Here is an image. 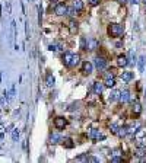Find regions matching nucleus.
Listing matches in <instances>:
<instances>
[{
	"instance_id": "nucleus-34",
	"label": "nucleus",
	"mask_w": 146,
	"mask_h": 163,
	"mask_svg": "<svg viewBox=\"0 0 146 163\" xmlns=\"http://www.w3.org/2000/svg\"><path fill=\"white\" fill-rule=\"evenodd\" d=\"M0 137L3 139V125H0Z\"/></svg>"
},
{
	"instance_id": "nucleus-4",
	"label": "nucleus",
	"mask_w": 146,
	"mask_h": 163,
	"mask_svg": "<svg viewBox=\"0 0 146 163\" xmlns=\"http://www.w3.org/2000/svg\"><path fill=\"white\" fill-rule=\"evenodd\" d=\"M137 144H139V147H146V133L145 131H139V134H137Z\"/></svg>"
},
{
	"instance_id": "nucleus-23",
	"label": "nucleus",
	"mask_w": 146,
	"mask_h": 163,
	"mask_svg": "<svg viewBox=\"0 0 146 163\" xmlns=\"http://www.w3.org/2000/svg\"><path fill=\"white\" fill-rule=\"evenodd\" d=\"M117 134L120 135V137H124V135H127V127H118V130H117Z\"/></svg>"
},
{
	"instance_id": "nucleus-33",
	"label": "nucleus",
	"mask_w": 146,
	"mask_h": 163,
	"mask_svg": "<svg viewBox=\"0 0 146 163\" xmlns=\"http://www.w3.org/2000/svg\"><path fill=\"white\" fill-rule=\"evenodd\" d=\"M6 7H7V13H10V3L6 2Z\"/></svg>"
},
{
	"instance_id": "nucleus-27",
	"label": "nucleus",
	"mask_w": 146,
	"mask_h": 163,
	"mask_svg": "<svg viewBox=\"0 0 146 163\" xmlns=\"http://www.w3.org/2000/svg\"><path fill=\"white\" fill-rule=\"evenodd\" d=\"M48 50L50 51H57V50H62V45H60V44H58V45L51 44V45H48Z\"/></svg>"
},
{
	"instance_id": "nucleus-2",
	"label": "nucleus",
	"mask_w": 146,
	"mask_h": 163,
	"mask_svg": "<svg viewBox=\"0 0 146 163\" xmlns=\"http://www.w3.org/2000/svg\"><path fill=\"white\" fill-rule=\"evenodd\" d=\"M88 135H89V139H92V140H104L105 139V135L102 134L99 130H89V133H88Z\"/></svg>"
},
{
	"instance_id": "nucleus-6",
	"label": "nucleus",
	"mask_w": 146,
	"mask_h": 163,
	"mask_svg": "<svg viewBox=\"0 0 146 163\" xmlns=\"http://www.w3.org/2000/svg\"><path fill=\"white\" fill-rule=\"evenodd\" d=\"M54 125H56L57 130H63L64 127H66V120H64L63 117H57V118L54 120Z\"/></svg>"
},
{
	"instance_id": "nucleus-12",
	"label": "nucleus",
	"mask_w": 146,
	"mask_h": 163,
	"mask_svg": "<svg viewBox=\"0 0 146 163\" xmlns=\"http://www.w3.org/2000/svg\"><path fill=\"white\" fill-rule=\"evenodd\" d=\"M72 57H73V54H72V53H64V54H63V63H64V66L70 67V63H72Z\"/></svg>"
},
{
	"instance_id": "nucleus-9",
	"label": "nucleus",
	"mask_w": 146,
	"mask_h": 163,
	"mask_svg": "<svg viewBox=\"0 0 146 163\" xmlns=\"http://www.w3.org/2000/svg\"><path fill=\"white\" fill-rule=\"evenodd\" d=\"M98 45H99V42H98L95 38H89L86 42V50H95V48H98Z\"/></svg>"
},
{
	"instance_id": "nucleus-16",
	"label": "nucleus",
	"mask_w": 146,
	"mask_h": 163,
	"mask_svg": "<svg viewBox=\"0 0 146 163\" xmlns=\"http://www.w3.org/2000/svg\"><path fill=\"white\" fill-rule=\"evenodd\" d=\"M58 141H62V135L57 134V133L51 134V137H50V143H51V144H57Z\"/></svg>"
},
{
	"instance_id": "nucleus-21",
	"label": "nucleus",
	"mask_w": 146,
	"mask_h": 163,
	"mask_svg": "<svg viewBox=\"0 0 146 163\" xmlns=\"http://www.w3.org/2000/svg\"><path fill=\"white\" fill-rule=\"evenodd\" d=\"M139 72H145V57H139Z\"/></svg>"
},
{
	"instance_id": "nucleus-32",
	"label": "nucleus",
	"mask_w": 146,
	"mask_h": 163,
	"mask_svg": "<svg viewBox=\"0 0 146 163\" xmlns=\"http://www.w3.org/2000/svg\"><path fill=\"white\" fill-rule=\"evenodd\" d=\"M80 45H82L83 50H86V39H85V38H82V41H80Z\"/></svg>"
},
{
	"instance_id": "nucleus-7",
	"label": "nucleus",
	"mask_w": 146,
	"mask_h": 163,
	"mask_svg": "<svg viewBox=\"0 0 146 163\" xmlns=\"http://www.w3.org/2000/svg\"><path fill=\"white\" fill-rule=\"evenodd\" d=\"M130 99V92L127 90V89H124V90L120 92V95H118V101L120 102H127Z\"/></svg>"
},
{
	"instance_id": "nucleus-8",
	"label": "nucleus",
	"mask_w": 146,
	"mask_h": 163,
	"mask_svg": "<svg viewBox=\"0 0 146 163\" xmlns=\"http://www.w3.org/2000/svg\"><path fill=\"white\" fill-rule=\"evenodd\" d=\"M94 70V64L89 61H85L83 63V67H82V72L85 73V74H91Z\"/></svg>"
},
{
	"instance_id": "nucleus-36",
	"label": "nucleus",
	"mask_w": 146,
	"mask_h": 163,
	"mask_svg": "<svg viewBox=\"0 0 146 163\" xmlns=\"http://www.w3.org/2000/svg\"><path fill=\"white\" fill-rule=\"evenodd\" d=\"M51 2H53V3H58V2H60V0H51Z\"/></svg>"
},
{
	"instance_id": "nucleus-26",
	"label": "nucleus",
	"mask_w": 146,
	"mask_h": 163,
	"mask_svg": "<svg viewBox=\"0 0 146 163\" xmlns=\"http://www.w3.org/2000/svg\"><path fill=\"white\" fill-rule=\"evenodd\" d=\"M140 111H142V106H140V104H135L133 105V112H136V114H140Z\"/></svg>"
},
{
	"instance_id": "nucleus-13",
	"label": "nucleus",
	"mask_w": 146,
	"mask_h": 163,
	"mask_svg": "<svg viewBox=\"0 0 146 163\" xmlns=\"http://www.w3.org/2000/svg\"><path fill=\"white\" fill-rule=\"evenodd\" d=\"M102 90H104V85L99 83V82H95V83H94V92H95L97 95H101Z\"/></svg>"
},
{
	"instance_id": "nucleus-18",
	"label": "nucleus",
	"mask_w": 146,
	"mask_h": 163,
	"mask_svg": "<svg viewBox=\"0 0 146 163\" xmlns=\"http://www.w3.org/2000/svg\"><path fill=\"white\" fill-rule=\"evenodd\" d=\"M62 141H63V146L66 149H73V147H75V143L72 141V139H64V140H62Z\"/></svg>"
},
{
	"instance_id": "nucleus-38",
	"label": "nucleus",
	"mask_w": 146,
	"mask_h": 163,
	"mask_svg": "<svg viewBox=\"0 0 146 163\" xmlns=\"http://www.w3.org/2000/svg\"><path fill=\"white\" fill-rule=\"evenodd\" d=\"M145 6H146V0H145Z\"/></svg>"
},
{
	"instance_id": "nucleus-25",
	"label": "nucleus",
	"mask_w": 146,
	"mask_h": 163,
	"mask_svg": "<svg viewBox=\"0 0 146 163\" xmlns=\"http://www.w3.org/2000/svg\"><path fill=\"white\" fill-rule=\"evenodd\" d=\"M76 12H78V10L75 9V7H67V12H66V15H69V16H75V15H76Z\"/></svg>"
},
{
	"instance_id": "nucleus-1",
	"label": "nucleus",
	"mask_w": 146,
	"mask_h": 163,
	"mask_svg": "<svg viewBox=\"0 0 146 163\" xmlns=\"http://www.w3.org/2000/svg\"><path fill=\"white\" fill-rule=\"evenodd\" d=\"M123 32H124V28L120 24H111L108 26V34L111 37H120Z\"/></svg>"
},
{
	"instance_id": "nucleus-17",
	"label": "nucleus",
	"mask_w": 146,
	"mask_h": 163,
	"mask_svg": "<svg viewBox=\"0 0 146 163\" xmlns=\"http://www.w3.org/2000/svg\"><path fill=\"white\" fill-rule=\"evenodd\" d=\"M118 95H120V90H117V89H114V90L110 93V96H108V99L111 102H114V101H117L118 99Z\"/></svg>"
},
{
	"instance_id": "nucleus-28",
	"label": "nucleus",
	"mask_w": 146,
	"mask_h": 163,
	"mask_svg": "<svg viewBox=\"0 0 146 163\" xmlns=\"http://www.w3.org/2000/svg\"><path fill=\"white\" fill-rule=\"evenodd\" d=\"M18 139H19V131H18V130H13V133H12V140H13V141H18Z\"/></svg>"
},
{
	"instance_id": "nucleus-22",
	"label": "nucleus",
	"mask_w": 146,
	"mask_h": 163,
	"mask_svg": "<svg viewBox=\"0 0 146 163\" xmlns=\"http://www.w3.org/2000/svg\"><path fill=\"white\" fill-rule=\"evenodd\" d=\"M45 83H47V86H53V85H54V76L51 74V73H50V74H47Z\"/></svg>"
},
{
	"instance_id": "nucleus-5",
	"label": "nucleus",
	"mask_w": 146,
	"mask_h": 163,
	"mask_svg": "<svg viewBox=\"0 0 146 163\" xmlns=\"http://www.w3.org/2000/svg\"><path fill=\"white\" fill-rule=\"evenodd\" d=\"M95 67H97L98 70H104V68L107 67V61L102 57H97L95 58Z\"/></svg>"
},
{
	"instance_id": "nucleus-14",
	"label": "nucleus",
	"mask_w": 146,
	"mask_h": 163,
	"mask_svg": "<svg viewBox=\"0 0 146 163\" xmlns=\"http://www.w3.org/2000/svg\"><path fill=\"white\" fill-rule=\"evenodd\" d=\"M69 29H70V34H76L78 32V22L72 19L69 22Z\"/></svg>"
},
{
	"instance_id": "nucleus-3",
	"label": "nucleus",
	"mask_w": 146,
	"mask_h": 163,
	"mask_svg": "<svg viewBox=\"0 0 146 163\" xmlns=\"http://www.w3.org/2000/svg\"><path fill=\"white\" fill-rule=\"evenodd\" d=\"M67 12V6L64 5V3H56L54 6V13L58 15V16H62V15H66Z\"/></svg>"
},
{
	"instance_id": "nucleus-30",
	"label": "nucleus",
	"mask_w": 146,
	"mask_h": 163,
	"mask_svg": "<svg viewBox=\"0 0 146 163\" xmlns=\"http://www.w3.org/2000/svg\"><path fill=\"white\" fill-rule=\"evenodd\" d=\"M111 162L118 163V162H123V159H121V157H117V156H114V157H111Z\"/></svg>"
},
{
	"instance_id": "nucleus-24",
	"label": "nucleus",
	"mask_w": 146,
	"mask_h": 163,
	"mask_svg": "<svg viewBox=\"0 0 146 163\" xmlns=\"http://www.w3.org/2000/svg\"><path fill=\"white\" fill-rule=\"evenodd\" d=\"M135 154L139 156V157H143V156H146V149L145 147H140V149H137L136 152H135Z\"/></svg>"
},
{
	"instance_id": "nucleus-15",
	"label": "nucleus",
	"mask_w": 146,
	"mask_h": 163,
	"mask_svg": "<svg viewBox=\"0 0 146 163\" xmlns=\"http://www.w3.org/2000/svg\"><path fill=\"white\" fill-rule=\"evenodd\" d=\"M131 79H133V73H131V72H123V74H121V80L123 82L129 83Z\"/></svg>"
},
{
	"instance_id": "nucleus-29",
	"label": "nucleus",
	"mask_w": 146,
	"mask_h": 163,
	"mask_svg": "<svg viewBox=\"0 0 146 163\" xmlns=\"http://www.w3.org/2000/svg\"><path fill=\"white\" fill-rule=\"evenodd\" d=\"M89 2V5L91 6H98L99 5V0H88Z\"/></svg>"
},
{
	"instance_id": "nucleus-10",
	"label": "nucleus",
	"mask_w": 146,
	"mask_h": 163,
	"mask_svg": "<svg viewBox=\"0 0 146 163\" xmlns=\"http://www.w3.org/2000/svg\"><path fill=\"white\" fill-rule=\"evenodd\" d=\"M104 86L114 87V86H116V77H114V76H107V77H105V83H104Z\"/></svg>"
},
{
	"instance_id": "nucleus-19",
	"label": "nucleus",
	"mask_w": 146,
	"mask_h": 163,
	"mask_svg": "<svg viewBox=\"0 0 146 163\" xmlns=\"http://www.w3.org/2000/svg\"><path fill=\"white\" fill-rule=\"evenodd\" d=\"M79 61H80V57H79L78 54H73L72 57V63H70V67H75V66H78Z\"/></svg>"
},
{
	"instance_id": "nucleus-37",
	"label": "nucleus",
	"mask_w": 146,
	"mask_h": 163,
	"mask_svg": "<svg viewBox=\"0 0 146 163\" xmlns=\"http://www.w3.org/2000/svg\"><path fill=\"white\" fill-rule=\"evenodd\" d=\"M131 3H137V0H131Z\"/></svg>"
},
{
	"instance_id": "nucleus-35",
	"label": "nucleus",
	"mask_w": 146,
	"mask_h": 163,
	"mask_svg": "<svg viewBox=\"0 0 146 163\" xmlns=\"http://www.w3.org/2000/svg\"><path fill=\"white\" fill-rule=\"evenodd\" d=\"M118 3H126V0H118Z\"/></svg>"
},
{
	"instance_id": "nucleus-20",
	"label": "nucleus",
	"mask_w": 146,
	"mask_h": 163,
	"mask_svg": "<svg viewBox=\"0 0 146 163\" xmlns=\"http://www.w3.org/2000/svg\"><path fill=\"white\" fill-rule=\"evenodd\" d=\"M73 7H75L76 10H82L83 9L82 0H75V2H73Z\"/></svg>"
},
{
	"instance_id": "nucleus-11",
	"label": "nucleus",
	"mask_w": 146,
	"mask_h": 163,
	"mask_svg": "<svg viewBox=\"0 0 146 163\" xmlns=\"http://www.w3.org/2000/svg\"><path fill=\"white\" fill-rule=\"evenodd\" d=\"M117 64L120 66V67H126L127 64H129V58L126 55H120V57L117 58Z\"/></svg>"
},
{
	"instance_id": "nucleus-31",
	"label": "nucleus",
	"mask_w": 146,
	"mask_h": 163,
	"mask_svg": "<svg viewBox=\"0 0 146 163\" xmlns=\"http://www.w3.org/2000/svg\"><path fill=\"white\" fill-rule=\"evenodd\" d=\"M117 130H118V125L112 124V125H111V131H112V133H114V134H117Z\"/></svg>"
}]
</instances>
